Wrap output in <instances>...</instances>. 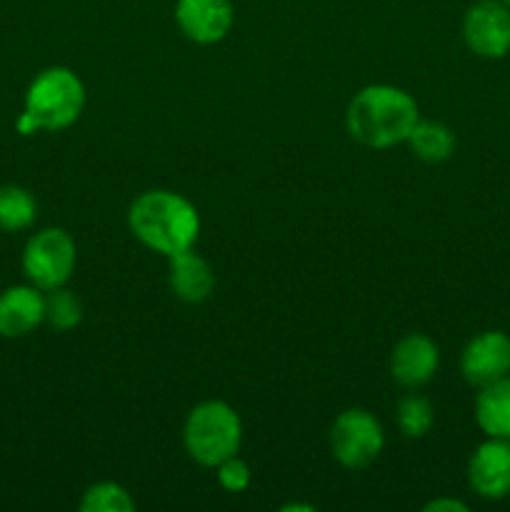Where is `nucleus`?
I'll return each mask as SVG.
<instances>
[{"instance_id": "1", "label": "nucleus", "mask_w": 510, "mask_h": 512, "mask_svg": "<svg viewBox=\"0 0 510 512\" xmlns=\"http://www.w3.org/2000/svg\"><path fill=\"white\" fill-rule=\"evenodd\" d=\"M418 123V103L393 85H368L348 105V130L368 148L405 143Z\"/></svg>"}, {"instance_id": "2", "label": "nucleus", "mask_w": 510, "mask_h": 512, "mask_svg": "<svg viewBox=\"0 0 510 512\" xmlns=\"http://www.w3.org/2000/svg\"><path fill=\"white\" fill-rule=\"evenodd\" d=\"M128 223L140 243L168 258L193 248L200 233L198 210L183 195L168 190H150L140 195L130 205Z\"/></svg>"}, {"instance_id": "3", "label": "nucleus", "mask_w": 510, "mask_h": 512, "mask_svg": "<svg viewBox=\"0 0 510 512\" xmlns=\"http://www.w3.org/2000/svg\"><path fill=\"white\" fill-rule=\"evenodd\" d=\"M85 105V88L68 68H48L30 83L25 93V110L18 118V133L63 130L80 118Z\"/></svg>"}, {"instance_id": "4", "label": "nucleus", "mask_w": 510, "mask_h": 512, "mask_svg": "<svg viewBox=\"0 0 510 512\" xmlns=\"http://www.w3.org/2000/svg\"><path fill=\"white\" fill-rule=\"evenodd\" d=\"M243 440V425L238 413L220 400L198 405L185 420V450L195 463L218 468L223 460L233 458Z\"/></svg>"}, {"instance_id": "5", "label": "nucleus", "mask_w": 510, "mask_h": 512, "mask_svg": "<svg viewBox=\"0 0 510 512\" xmlns=\"http://www.w3.org/2000/svg\"><path fill=\"white\" fill-rule=\"evenodd\" d=\"M73 238L60 228H45L35 233L25 243L23 250V273L30 285L40 288L43 293L63 288L75 270Z\"/></svg>"}, {"instance_id": "6", "label": "nucleus", "mask_w": 510, "mask_h": 512, "mask_svg": "<svg viewBox=\"0 0 510 512\" xmlns=\"http://www.w3.org/2000/svg\"><path fill=\"white\" fill-rule=\"evenodd\" d=\"M333 455L345 468H365L383 450V428L365 410H345L330 433Z\"/></svg>"}, {"instance_id": "7", "label": "nucleus", "mask_w": 510, "mask_h": 512, "mask_svg": "<svg viewBox=\"0 0 510 512\" xmlns=\"http://www.w3.org/2000/svg\"><path fill=\"white\" fill-rule=\"evenodd\" d=\"M468 48L483 58H503L510 50V10L500 0H480L465 13Z\"/></svg>"}, {"instance_id": "8", "label": "nucleus", "mask_w": 510, "mask_h": 512, "mask_svg": "<svg viewBox=\"0 0 510 512\" xmlns=\"http://www.w3.org/2000/svg\"><path fill=\"white\" fill-rule=\"evenodd\" d=\"M460 368H463L465 380L478 388L505 378L510 373V338L495 330L478 335L463 350Z\"/></svg>"}, {"instance_id": "9", "label": "nucleus", "mask_w": 510, "mask_h": 512, "mask_svg": "<svg viewBox=\"0 0 510 512\" xmlns=\"http://www.w3.org/2000/svg\"><path fill=\"white\" fill-rule=\"evenodd\" d=\"M175 18L180 30L195 43H218L233 25V3L230 0H178Z\"/></svg>"}, {"instance_id": "10", "label": "nucleus", "mask_w": 510, "mask_h": 512, "mask_svg": "<svg viewBox=\"0 0 510 512\" xmlns=\"http://www.w3.org/2000/svg\"><path fill=\"white\" fill-rule=\"evenodd\" d=\"M468 478L483 498L500 500L510 495V440L493 438L480 445L470 460Z\"/></svg>"}, {"instance_id": "11", "label": "nucleus", "mask_w": 510, "mask_h": 512, "mask_svg": "<svg viewBox=\"0 0 510 512\" xmlns=\"http://www.w3.org/2000/svg\"><path fill=\"white\" fill-rule=\"evenodd\" d=\"M45 323V295L35 285H13L0 293V338H23Z\"/></svg>"}, {"instance_id": "12", "label": "nucleus", "mask_w": 510, "mask_h": 512, "mask_svg": "<svg viewBox=\"0 0 510 512\" xmlns=\"http://www.w3.org/2000/svg\"><path fill=\"white\" fill-rule=\"evenodd\" d=\"M438 345L425 335H408L400 340L390 358V370L393 378L405 388H418V385L428 383L438 370Z\"/></svg>"}, {"instance_id": "13", "label": "nucleus", "mask_w": 510, "mask_h": 512, "mask_svg": "<svg viewBox=\"0 0 510 512\" xmlns=\"http://www.w3.org/2000/svg\"><path fill=\"white\" fill-rule=\"evenodd\" d=\"M213 270L193 248L170 255V288L185 303H203L213 293Z\"/></svg>"}, {"instance_id": "14", "label": "nucleus", "mask_w": 510, "mask_h": 512, "mask_svg": "<svg viewBox=\"0 0 510 512\" xmlns=\"http://www.w3.org/2000/svg\"><path fill=\"white\" fill-rule=\"evenodd\" d=\"M475 418L490 438L510 440V378L485 385L475 403Z\"/></svg>"}, {"instance_id": "15", "label": "nucleus", "mask_w": 510, "mask_h": 512, "mask_svg": "<svg viewBox=\"0 0 510 512\" xmlns=\"http://www.w3.org/2000/svg\"><path fill=\"white\" fill-rule=\"evenodd\" d=\"M410 150L418 155L425 163H440L448 160L455 150V138L443 123H433V120H418L415 128L408 135Z\"/></svg>"}, {"instance_id": "16", "label": "nucleus", "mask_w": 510, "mask_h": 512, "mask_svg": "<svg viewBox=\"0 0 510 512\" xmlns=\"http://www.w3.org/2000/svg\"><path fill=\"white\" fill-rule=\"evenodd\" d=\"M35 198L20 185H0V230L20 233L35 220Z\"/></svg>"}, {"instance_id": "17", "label": "nucleus", "mask_w": 510, "mask_h": 512, "mask_svg": "<svg viewBox=\"0 0 510 512\" xmlns=\"http://www.w3.org/2000/svg\"><path fill=\"white\" fill-rule=\"evenodd\" d=\"M80 320H83V303L78 300V295L65 288L48 290V295H45V323L50 328L65 333V330H73Z\"/></svg>"}, {"instance_id": "18", "label": "nucleus", "mask_w": 510, "mask_h": 512, "mask_svg": "<svg viewBox=\"0 0 510 512\" xmlns=\"http://www.w3.org/2000/svg\"><path fill=\"white\" fill-rule=\"evenodd\" d=\"M133 508L135 503L128 490L115 483L93 485V488L85 490L83 500H80L83 512H130Z\"/></svg>"}, {"instance_id": "19", "label": "nucleus", "mask_w": 510, "mask_h": 512, "mask_svg": "<svg viewBox=\"0 0 510 512\" xmlns=\"http://www.w3.org/2000/svg\"><path fill=\"white\" fill-rule=\"evenodd\" d=\"M398 425L408 438H420L433 425V408L420 395H408L398 405Z\"/></svg>"}, {"instance_id": "20", "label": "nucleus", "mask_w": 510, "mask_h": 512, "mask_svg": "<svg viewBox=\"0 0 510 512\" xmlns=\"http://www.w3.org/2000/svg\"><path fill=\"white\" fill-rule=\"evenodd\" d=\"M218 480L230 493H240V490H245L250 485V468L233 455V458L223 460L218 465Z\"/></svg>"}, {"instance_id": "21", "label": "nucleus", "mask_w": 510, "mask_h": 512, "mask_svg": "<svg viewBox=\"0 0 510 512\" xmlns=\"http://www.w3.org/2000/svg\"><path fill=\"white\" fill-rule=\"evenodd\" d=\"M440 510H450V512H465L463 503H458V500H433V503L425 505V512H440Z\"/></svg>"}, {"instance_id": "22", "label": "nucleus", "mask_w": 510, "mask_h": 512, "mask_svg": "<svg viewBox=\"0 0 510 512\" xmlns=\"http://www.w3.org/2000/svg\"><path fill=\"white\" fill-rule=\"evenodd\" d=\"M290 510H308V512H313V508H310V505H285V508H283V512H290Z\"/></svg>"}, {"instance_id": "23", "label": "nucleus", "mask_w": 510, "mask_h": 512, "mask_svg": "<svg viewBox=\"0 0 510 512\" xmlns=\"http://www.w3.org/2000/svg\"><path fill=\"white\" fill-rule=\"evenodd\" d=\"M500 3H503V5H508V8H510V0H500Z\"/></svg>"}]
</instances>
